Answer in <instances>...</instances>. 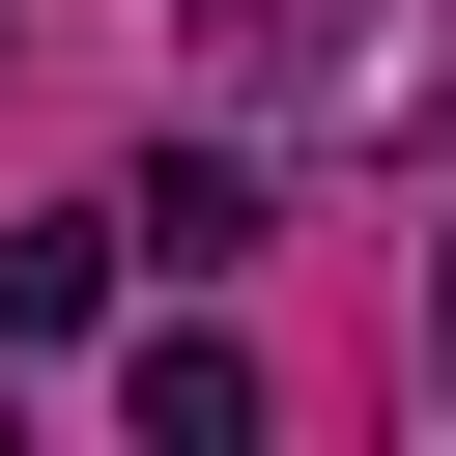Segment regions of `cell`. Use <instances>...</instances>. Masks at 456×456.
Here are the masks:
<instances>
[{"mask_svg": "<svg viewBox=\"0 0 456 456\" xmlns=\"http://www.w3.org/2000/svg\"><path fill=\"white\" fill-rule=\"evenodd\" d=\"M114 228H142V256H171V285H228V256H256V171H228V142H171V171H142V200H114Z\"/></svg>", "mask_w": 456, "mask_h": 456, "instance_id": "1", "label": "cell"}, {"mask_svg": "<svg viewBox=\"0 0 456 456\" xmlns=\"http://www.w3.org/2000/svg\"><path fill=\"white\" fill-rule=\"evenodd\" d=\"M114 428H142V456H228V428H256V370H228V342H200V314H171V342H142V370H114Z\"/></svg>", "mask_w": 456, "mask_h": 456, "instance_id": "2", "label": "cell"}, {"mask_svg": "<svg viewBox=\"0 0 456 456\" xmlns=\"http://www.w3.org/2000/svg\"><path fill=\"white\" fill-rule=\"evenodd\" d=\"M86 314H114V256H86V228H0V370H57Z\"/></svg>", "mask_w": 456, "mask_h": 456, "instance_id": "3", "label": "cell"}, {"mask_svg": "<svg viewBox=\"0 0 456 456\" xmlns=\"http://www.w3.org/2000/svg\"><path fill=\"white\" fill-rule=\"evenodd\" d=\"M200 28H285V0H200Z\"/></svg>", "mask_w": 456, "mask_h": 456, "instance_id": "4", "label": "cell"}]
</instances>
